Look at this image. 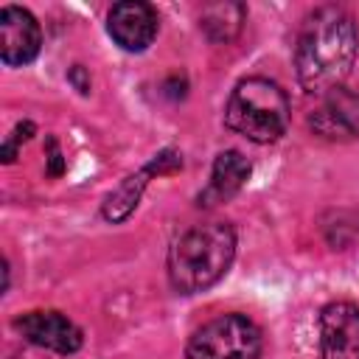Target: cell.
<instances>
[{
	"label": "cell",
	"instance_id": "1",
	"mask_svg": "<svg viewBox=\"0 0 359 359\" xmlns=\"http://www.w3.org/2000/svg\"><path fill=\"white\" fill-rule=\"evenodd\" d=\"M356 62V25L339 6H323L306 17L297 45L294 67L303 90L325 95L342 87Z\"/></svg>",
	"mask_w": 359,
	"mask_h": 359
},
{
	"label": "cell",
	"instance_id": "2",
	"mask_svg": "<svg viewBox=\"0 0 359 359\" xmlns=\"http://www.w3.org/2000/svg\"><path fill=\"white\" fill-rule=\"evenodd\" d=\"M236 258V233L227 222L196 224L168 250V283L180 294H196L213 286Z\"/></svg>",
	"mask_w": 359,
	"mask_h": 359
},
{
	"label": "cell",
	"instance_id": "3",
	"mask_svg": "<svg viewBox=\"0 0 359 359\" xmlns=\"http://www.w3.org/2000/svg\"><path fill=\"white\" fill-rule=\"evenodd\" d=\"M224 123L252 143H275L289 126V98L264 76L241 79L227 98Z\"/></svg>",
	"mask_w": 359,
	"mask_h": 359
},
{
	"label": "cell",
	"instance_id": "4",
	"mask_svg": "<svg viewBox=\"0 0 359 359\" xmlns=\"http://www.w3.org/2000/svg\"><path fill=\"white\" fill-rule=\"evenodd\" d=\"M261 328L244 314H219L196 328L185 345V359H258Z\"/></svg>",
	"mask_w": 359,
	"mask_h": 359
},
{
	"label": "cell",
	"instance_id": "5",
	"mask_svg": "<svg viewBox=\"0 0 359 359\" xmlns=\"http://www.w3.org/2000/svg\"><path fill=\"white\" fill-rule=\"evenodd\" d=\"M320 359H359V306L339 300L320 311Z\"/></svg>",
	"mask_w": 359,
	"mask_h": 359
},
{
	"label": "cell",
	"instance_id": "6",
	"mask_svg": "<svg viewBox=\"0 0 359 359\" xmlns=\"http://www.w3.org/2000/svg\"><path fill=\"white\" fill-rule=\"evenodd\" d=\"M14 328L31 342V345H39V348H48L53 353H76L84 342L81 337V328L65 317L62 311H28L22 317L14 320Z\"/></svg>",
	"mask_w": 359,
	"mask_h": 359
},
{
	"label": "cell",
	"instance_id": "7",
	"mask_svg": "<svg viewBox=\"0 0 359 359\" xmlns=\"http://www.w3.org/2000/svg\"><path fill=\"white\" fill-rule=\"evenodd\" d=\"M42 45L39 22L20 6H3L0 11V59L8 67H22L36 59Z\"/></svg>",
	"mask_w": 359,
	"mask_h": 359
},
{
	"label": "cell",
	"instance_id": "8",
	"mask_svg": "<svg viewBox=\"0 0 359 359\" xmlns=\"http://www.w3.org/2000/svg\"><path fill=\"white\" fill-rule=\"evenodd\" d=\"M309 129L325 140L359 137V93L337 87L323 95L320 107L309 118Z\"/></svg>",
	"mask_w": 359,
	"mask_h": 359
},
{
	"label": "cell",
	"instance_id": "9",
	"mask_svg": "<svg viewBox=\"0 0 359 359\" xmlns=\"http://www.w3.org/2000/svg\"><path fill=\"white\" fill-rule=\"evenodd\" d=\"M107 31L123 50L140 53L157 36V11L143 0L115 3L107 14Z\"/></svg>",
	"mask_w": 359,
	"mask_h": 359
},
{
	"label": "cell",
	"instance_id": "10",
	"mask_svg": "<svg viewBox=\"0 0 359 359\" xmlns=\"http://www.w3.org/2000/svg\"><path fill=\"white\" fill-rule=\"evenodd\" d=\"M177 168H182V157H180L174 149H165V151L154 154L151 163H146L137 174H129V177L104 199V208H101L104 219H107V222H123V219L137 208V199H140L143 188L149 185V177H154V174H171V171H177Z\"/></svg>",
	"mask_w": 359,
	"mask_h": 359
},
{
	"label": "cell",
	"instance_id": "11",
	"mask_svg": "<svg viewBox=\"0 0 359 359\" xmlns=\"http://www.w3.org/2000/svg\"><path fill=\"white\" fill-rule=\"evenodd\" d=\"M247 177H250V163L241 151H236V149L219 151L213 160V168H210V182L199 194V205L213 208V205L227 202L230 196H236L241 191Z\"/></svg>",
	"mask_w": 359,
	"mask_h": 359
},
{
	"label": "cell",
	"instance_id": "12",
	"mask_svg": "<svg viewBox=\"0 0 359 359\" xmlns=\"http://www.w3.org/2000/svg\"><path fill=\"white\" fill-rule=\"evenodd\" d=\"M241 20H244V8L238 3H216L202 11L199 25L213 42H227L238 34Z\"/></svg>",
	"mask_w": 359,
	"mask_h": 359
},
{
	"label": "cell",
	"instance_id": "13",
	"mask_svg": "<svg viewBox=\"0 0 359 359\" xmlns=\"http://www.w3.org/2000/svg\"><path fill=\"white\" fill-rule=\"evenodd\" d=\"M31 132H34V123H31V121H25V123H17V126H14L11 137L3 143V160H6V163H14L20 140H28V137H31Z\"/></svg>",
	"mask_w": 359,
	"mask_h": 359
},
{
	"label": "cell",
	"instance_id": "14",
	"mask_svg": "<svg viewBox=\"0 0 359 359\" xmlns=\"http://www.w3.org/2000/svg\"><path fill=\"white\" fill-rule=\"evenodd\" d=\"M70 81L76 84L79 93H90V79H84V67H81V65H76V67L70 70Z\"/></svg>",
	"mask_w": 359,
	"mask_h": 359
}]
</instances>
